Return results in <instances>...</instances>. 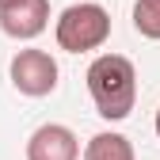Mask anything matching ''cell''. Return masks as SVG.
<instances>
[{
  "instance_id": "5",
  "label": "cell",
  "mask_w": 160,
  "mask_h": 160,
  "mask_svg": "<svg viewBox=\"0 0 160 160\" xmlns=\"http://www.w3.org/2000/svg\"><path fill=\"white\" fill-rule=\"evenodd\" d=\"M27 160H80V141L69 126L46 122L27 137Z\"/></svg>"
},
{
  "instance_id": "3",
  "label": "cell",
  "mask_w": 160,
  "mask_h": 160,
  "mask_svg": "<svg viewBox=\"0 0 160 160\" xmlns=\"http://www.w3.org/2000/svg\"><path fill=\"white\" fill-rule=\"evenodd\" d=\"M8 76H12V88L19 95H27V99H42L50 92H57V76H61V69H57V61L46 53V50H19L12 57V65H8Z\"/></svg>"
},
{
  "instance_id": "4",
  "label": "cell",
  "mask_w": 160,
  "mask_h": 160,
  "mask_svg": "<svg viewBox=\"0 0 160 160\" xmlns=\"http://www.w3.org/2000/svg\"><path fill=\"white\" fill-rule=\"evenodd\" d=\"M50 27V0H8L0 4V31L15 42H31Z\"/></svg>"
},
{
  "instance_id": "7",
  "label": "cell",
  "mask_w": 160,
  "mask_h": 160,
  "mask_svg": "<svg viewBox=\"0 0 160 160\" xmlns=\"http://www.w3.org/2000/svg\"><path fill=\"white\" fill-rule=\"evenodd\" d=\"M133 31L149 42H160V0H137L133 4Z\"/></svg>"
},
{
  "instance_id": "9",
  "label": "cell",
  "mask_w": 160,
  "mask_h": 160,
  "mask_svg": "<svg viewBox=\"0 0 160 160\" xmlns=\"http://www.w3.org/2000/svg\"><path fill=\"white\" fill-rule=\"evenodd\" d=\"M0 4H8V0H0Z\"/></svg>"
},
{
  "instance_id": "8",
  "label": "cell",
  "mask_w": 160,
  "mask_h": 160,
  "mask_svg": "<svg viewBox=\"0 0 160 160\" xmlns=\"http://www.w3.org/2000/svg\"><path fill=\"white\" fill-rule=\"evenodd\" d=\"M152 130H156V137H160V111H156V118H152Z\"/></svg>"
},
{
  "instance_id": "1",
  "label": "cell",
  "mask_w": 160,
  "mask_h": 160,
  "mask_svg": "<svg viewBox=\"0 0 160 160\" xmlns=\"http://www.w3.org/2000/svg\"><path fill=\"white\" fill-rule=\"evenodd\" d=\"M84 80H88V92H92V103H95L99 118H107V122L130 118V111L137 103V69H133L130 57L99 53L88 65Z\"/></svg>"
},
{
  "instance_id": "6",
  "label": "cell",
  "mask_w": 160,
  "mask_h": 160,
  "mask_svg": "<svg viewBox=\"0 0 160 160\" xmlns=\"http://www.w3.org/2000/svg\"><path fill=\"white\" fill-rule=\"evenodd\" d=\"M84 160H137V156H133L130 137L114 133V130H103L84 145Z\"/></svg>"
},
{
  "instance_id": "2",
  "label": "cell",
  "mask_w": 160,
  "mask_h": 160,
  "mask_svg": "<svg viewBox=\"0 0 160 160\" xmlns=\"http://www.w3.org/2000/svg\"><path fill=\"white\" fill-rule=\"evenodd\" d=\"M53 38L65 53H88L107 46L111 38V12L95 0H80V4H69L61 15H57Z\"/></svg>"
}]
</instances>
